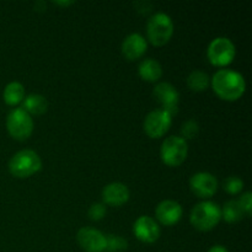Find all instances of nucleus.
I'll return each instance as SVG.
<instances>
[{"label": "nucleus", "instance_id": "1", "mask_svg": "<svg viewBox=\"0 0 252 252\" xmlns=\"http://www.w3.org/2000/svg\"><path fill=\"white\" fill-rule=\"evenodd\" d=\"M212 86L219 97L226 101H235L245 93L246 83L239 71L220 69L213 75Z\"/></svg>", "mask_w": 252, "mask_h": 252}, {"label": "nucleus", "instance_id": "2", "mask_svg": "<svg viewBox=\"0 0 252 252\" xmlns=\"http://www.w3.org/2000/svg\"><path fill=\"white\" fill-rule=\"evenodd\" d=\"M42 167V160L36 152L30 149L20 150L9 161V170L15 177L26 179L38 172Z\"/></svg>", "mask_w": 252, "mask_h": 252}, {"label": "nucleus", "instance_id": "3", "mask_svg": "<svg viewBox=\"0 0 252 252\" xmlns=\"http://www.w3.org/2000/svg\"><path fill=\"white\" fill-rule=\"evenodd\" d=\"M221 219V208L214 202H201L191 212L189 220L196 229L208 231L213 229Z\"/></svg>", "mask_w": 252, "mask_h": 252}, {"label": "nucleus", "instance_id": "4", "mask_svg": "<svg viewBox=\"0 0 252 252\" xmlns=\"http://www.w3.org/2000/svg\"><path fill=\"white\" fill-rule=\"evenodd\" d=\"M148 38L154 46L167 43L174 33V24L171 17L165 12H157L148 20Z\"/></svg>", "mask_w": 252, "mask_h": 252}, {"label": "nucleus", "instance_id": "5", "mask_svg": "<svg viewBox=\"0 0 252 252\" xmlns=\"http://www.w3.org/2000/svg\"><path fill=\"white\" fill-rule=\"evenodd\" d=\"M189 153V145L184 138L171 135L162 142L160 148L161 160L169 166H179L185 161Z\"/></svg>", "mask_w": 252, "mask_h": 252}, {"label": "nucleus", "instance_id": "6", "mask_svg": "<svg viewBox=\"0 0 252 252\" xmlns=\"http://www.w3.org/2000/svg\"><path fill=\"white\" fill-rule=\"evenodd\" d=\"M6 128L12 138L17 140H25L32 134L33 121L31 115H29L22 107L14 108L7 115Z\"/></svg>", "mask_w": 252, "mask_h": 252}, {"label": "nucleus", "instance_id": "7", "mask_svg": "<svg viewBox=\"0 0 252 252\" xmlns=\"http://www.w3.org/2000/svg\"><path fill=\"white\" fill-rule=\"evenodd\" d=\"M207 56H208L209 62L214 65H228L234 61L235 46L226 37H217L209 43Z\"/></svg>", "mask_w": 252, "mask_h": 252}, {"label": "nucleus", "instance_id": "8", "mask_svg": "<svg viewBox=\"0 0 252 252\" xmlns=\"http://www.w3.org/2000/svg\"><path fill=\"white\" fill-rule=\"evenodd\" d=\"M153 95L170 116L176 115L179 111V93L170 83H159L154 88Z\"/></svg>", "mask_w": 252, "mask_h": 252}, {"label": "nucleus", "instance_id": "9", "mask_svg": "<svg viewBox=\"0 0 252 252\" xmlns=\"http://www.w3.org/2000/svg\"><path fill=\"white\" fill-rule=\"evenodd\" d=\"M171 126V116L164 110H154L144 120V130L152 138H159L167 132Z\"/></svg>", "mask_w": 252, "mask_h": 252}, {"label": "nucleus", "instance_id": "10", "mask_svg": "<svg viewBox=\"0 0 252 252\" xmlns=\"http://www.w3.org/2000/svg\"><path fill=\"white\" fill-rule=\"evenodd\" d=\"M189 187L199 198H209L217 192L218 181L216 176L209 172H197L189 180Z\"/></svg>", "mask_w": 252, "mask_h": 252}, {"label": "nucleus", "instance_id": "11", "mask_svg": "<svg viewBox=\"0 0 252 252\" xmlns=\"http://www.w3.org/2000/svg\"><path fill=\"white\" fill-rule=\"evenodd\" d=\"M78 243L86 252L106 251V236L93 228H83L78 231Z\"/></svg>", "mask_w": 252, "mask_h": 252}, {"label": "nucleus", "instance_id": "12", "mask_svg": "<svg viewBox=\"0 0 252 252\" xmlns=\"http://www.w3.org/2000/svg\"><path fill=\"white\" fill-rule=\"evenodd\" d=\"M133 233L138 240L152 244L159 239L160 228L154 219L148 216H142L135 220L133 225Z\"/></svg>", "mask_w": 252, "mask_h": 252}, {"label": "nucleus", "instance_id": "13", "mask_svg": "<svg viewBox=\"0 0 252 252\" xmlns=\"http://www.w3.org/2000/svg\"><path fill=\"white\" fill-rule=\"evenodd\" d=\"M155 214H157L158 220L161 224L167 226L174 225L181 219L182 207L177 202L166 199V201H162L158 204Z\"/></svg>", "mask_w": 252, "mask_h": 252}, {"label": "nucleus", "instance_id": "14", "mask_svg": "<svg viewBox=\"0 0 252 252\" xmlns=\"http://www.w3.org/2000/svg\"><path fill=\"white\" fill-rule=\"evenodd\" d=\"M102 198L110 206L120 207L129 199V189L121 182H112L102 189Z\"/></svg>", "mask_w": 252, "mask_h": 252}, {"label": "nucleus", "instance_id": "15", "mask_svg": "<svg viewBox=\"0 0 252 252\" xmlns=\"http://www.w3.org/2000/svg\"><path fill=\"white\" fill-rule=\"evenodd\" d=\"M147 41L140 33H130L122 43V53L129 61L140 58L147 51Z\"/></svg>", "mask_w": 252, "mask_h": 252}, {"label": "nucleus", "instance_id": "16", "mask_svg": "<svg viewBox=\"0 0 252 252\" xmlns=\"http://www.w3.org/2000/svg\"><path fill=\"white\" fill-rule=\"evenodd\" d=\"M139 75L142 76L144 80L147 81H154L159 80L162 75V68L158 61L153 58L144 59L140 62L139 64Z\"/></svg>", "mask_w": 252, "mask_h": 252}, {"label": "nucleus", "instance_id": "17", "mask_svg": "<svg viewBox=\"0 0 252 252\" xmlns=\"http://www.w3.org/2000/svg\"><path fill=\"white\" fill-rule=\"evenodd\" d=\"M22 108L29 115H43L48 108V102L46 97L38 94H31L22 101Z\"/></svg>", "mask_w": 252, "mask_h": 252}, {"label": "nucleus", "instance_id": "18", "mask_svg": "<svg viewBox=\"0 0 252 252\" xmlns=\"http://www.w3.org/2000/svg\"><path fill=\"white\" fill-rule=\"evenodd\" d=\"M2 97L7 105H17L25 98V88L19 81H11L7 84L2 93Z\"/></svg>", "mask_w": 252, "mask_h": 252}, {"label": "nucleus", "instance_id": "19", "mask_svg": "<svg viewBox=\"0 0 252 252\" xmlns=\"http://www.w3.org/2000/svg\"><path fill=\"white\" fill-rule=\"evenodd\" d=\"M211 78L202 70H193L187 76V85L193 91H204L208 89Z\"/></svg>", "mask_w": 252, "mask_h": 252}, {"label": "nucleus", "instance_id": "20", "mask_svg": "<svg viewBox=\"0 0 252 252\" xmlns=\"http://www.w3.org/2000/svg\"><path fill=\"white\" fill-rule=\"evenodd\" d=\"M244 216H245V214H244L243 209H241L238 201L226 202L225 206L223 207V211H221V217H223L228 223H236V221L241 220Z\"/></svg>", "mask_w": 252, "mask_h": 252}, {"label": "nucleus", "instance_id": "21", "mask_svg": "<svg viewBox=\"0 0 252 252\" xmlns=\"http://www.w3.org/2000/svg\"><path fill=\"white\" fill-rule=\"evenodd\" d=\"M128 243L126 239L118 235L106 236V251L108 252H121L127 249Z\"/></svg>", "mask_w": 252, "mask_h": 252}, {"label": "nucleus", "instance_id": "22", "mask_svg": "<svg viewBox=\"0 0 252 252\" xmlns=\"http://www.w3.org/2000/svg\"><path fill=\"white\" fill-rule=\"evenodd\" d=\"M199 126L196 120L191 118V120L186 121L184 125L181 126V138L186 139H193L197 134H198Z\"/></svg>", "mask_w": 252, "mask_h": 252}, {"label": "nucleus", "instance_id": "23", "mask_svg": "<svg viewBox=\"0 0 252 252\" xmlns=\"http://www.w3.org/2000/svg\"><path fill=\"white\" fill-rule=\"evenodd\" d=\"M244 189V181L238 176H229L224 181V189L230 194H236Z\"/></svg>", "mask_w": 252, "mask_h": 252}, {"label": "nucleus", "instance_id": "24", "mask_svg": "<svg viewBox=\"0 0 252 252\" xmlns=\"http://www.w3.org/2000/svg\"><path fill=\"white\" fill-rule=\"evenodd\" d=\"M106 214V207L102 203H94L89 209V217L91 220H101Z\"/></svg>", "mask_w": 252, "mask_h": 252}, {"label": "nucleus", "instance_id": "25", "mask_svg": "<svg viewBox=\"0 0 252 252\" xmlns=\"http://www.w3.org/2000/svg\"><path fill=\"white\" fill-rule=\"evenodd\" d=\"M239 204H240L241 209H243L244 214L246 217H250L252 213V193L251 192H245L243 196L239 198Z\"/></svg>", "mask_w": 252, "mask_h": 252}, {"label": "nucleus", "instance_id": "26", "mask_svg": "<svg viewBox=\"0 0 252 252\" xmlns=\"http://www.w3.org/2000/svg\"><path fill=\"white\" fill-rule=\"evenodd\" d=\"M134 6L142 14H148L150 11V9H152V4L149 1H137L134 2Z\"/></svg>", "mask_w": 252, "mask_h": 252}, {"label": "nucleus", "instance_id": "27", "mask_svg": "<svg viewBox=\"0 0 252 252\" xmlns=\"http://www.w3.org/2000/svg\"><path fill=\"white\" fill-rule=\"evenodd\" d=\"M208 252H229L228 250H226L224 246L221 245H216V246H212L211 249H209Z\"/></svg>", "mask_w": 252, "mask_h": 252}, {"label": "nucleus", "instance_id": "28", "mask_svg": "<svg viewBox=\"0 0 252 252\" xmlns=\"http://www.w3.org/2000/svg\"><path fill=\"white\" fill-rule=\"evenodd\" d=\"M74 1H54V4L62 5V6H68V5H71Z\"/></svg>", "mask_w": 252, "mask_h": 252}]
</instances>
